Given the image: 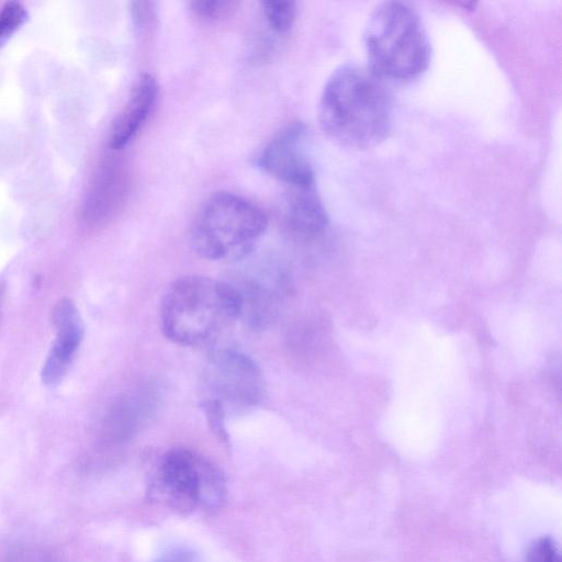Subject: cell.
<instances>
[{
	"mask_svg": "<svg viewBox=\"0 0 562 562\" xmlns=\"http://www.w3.org/2000/svg\"><path fill=\"white\" fill-rule=\"evenodd\" d=\"M328 217L316 183L290 187L285 203V225L300 239H312L327 227Z\"/></svg>",
	"mask_w": 562,
	"mask_h": 562,
	"instance_id": "10",
	"label": "cell"
},
{
	"mask_svg": "<svg viewBox=\"0 0 562 562\" xmlns=\"http://www.w3.org/2000/svg\"><path fill=\"white\" fill-rule=\"evenodd\" d=\"M155 562H195V558L189 550L175 549L165 553Z\"/></svg>",
	"mask_w": 562,
	"mask_h": 562,
	"instance_id": "18",
	"label": "cell"
},
{
	"mask_svg": "<svg viewBox=\"0 0 562 562\" xmlns=\"http://www.w3.org/2000/svg\"><path fill=\"white\" fill-rule=\"evenodd\" d=\"M127 192L125 171L116 166H106L99 175L87 202L86 214L89 221L101 222L115 212Z\"/></svg>",
	"mask_w": 562,
	"mask_h": 562,
	"instance_id": "11",
	"label": "cell"
},
{
	"mask_svg": "<svg viewBox=\"0 0 562 562\" xmlns=\"http://www.w3.org/2000/svg\"><path fill=\"white\" fill-rule=\"evenodd\" d=\"M368 67L385 81L406 82L423 75L431 47L425 25L414 7L385 1L375 7L363 31Z\"/></svg>",
	"mask_w": 562,
	"mask_h": 562,
	"instance_id": "3",
	"label": "cell"
},
{
	"mask_svg": "<svg viewBox=\"0 0 562 562\" xmlns=\"http://www.w3.org/2000/svg\"><path fill=\"white\" fill-rule=\"evenodd\" d=\"M52 322L56 335L44 361L41 378L45 385L54 387L68 374L83 339L85 326L76 304L68 297L56 302Z\"/></svg>",
	"mask_w": 562,
	"mask_h": 562,
	"instance_id": "8",
	"label": "cell"
},
{
	"mask_svg": "<svg viewBox=\"0 0 562 562\" xmlns=\"http://www.w3.org/2000/svg\"><path fill=\"white\" fill-rule=\"evenodd\" d=\"M318 122L336 144L372 148L392 128L393 101L386 81L368 66L347 63L328 77L318 102Z\"/></svg>",
	"mask_w": 562,
	"mask_h": 562,
	"instance_id": "1",
	"label": "cell"
},
{
	"mask_svg": "<svg viewBox=\"0 0 562 562\" xmlns=\"http://www.w3.org/2000/svg\"><path fill=\"white\" fill-rule=\"evenodd\" d=\"M265 380L258 364L246 353L216 349L201 375V407H212L225 418L243 415L262 400Z\"/></svg>",
	"mask_w": 562,
	"mask_h": 562,
	"instance_id": "6",
	"label": "cell"
},
{
	"mask_svg": "<svg viewBox=\"0 0 562 562\" xmlns=\"http://www.w3.org/2000/svg\"><path fill=\"white\" fill-rule=\"evenodd\" d=\"M265 212L249 200L226 191L212 194L200 209L191 229V243L210 260L246 255L267 228Z\"/></svg>",
	"mask_w": 562,
	"mask_h": 562,
	"instance_id": "4",
	"label": "cell"
},
{
	"mask_svg": "<svg viewBox=\"0 0 562 562\" xmlns=\"http://www.w3.org/2000/svg\"><path fill=\"white\" fill-rule=\"evenodd\" d=\"M524 562H562L560 548L551 537L537 538L528 546Z\"/></svg>",
	"mask_w": 562,
	"mask_h": 562,
	"instance_id": "15",
	"label": "cell"
},
{
	"mask_svg": "<svg viewBox=\"0 0 562 562\" xmlns=\"http://www.w3.org/2000/svg\"><path fill=\"white\" fill-rule=\"evenodd\" d=\"M238 5L228 0H195L189 2L191 12L204 21H215L229 15Z\"/></svg>",
	"mask_w": 562,
	"mask_h": 562,
	"instance_id": "14",
	"label": "cell"
},
{
	"mask_svg": "<svg viewBox=\"0 0 562 562\" xmlns=\"http://www.w3.org/2000/svg\"><path fill=\"white\" fill-rule=\"evenodd\" d=\"M158 93L159 86L155 77L142 74L113 123L109 139L112 149H122L143 128L154 111Z\"/></svg>",
	"mask_w": 562,
	"mask_h": 562,
	"instance_id": "9",
	"label": "cell"
},
{
	"mask_svg": "<svg viewBox=\"0 0 562 562\" xmlns=\"http://www.w3.org/2000/svg\"><path fill=\"white\" fill-rule=\"evenodd\" d=\"M2 562H56L52 554L37 547H24L10 552Z\"/></svg>",
	"mask_w": 562,
	"mask_h": 562,
	"instance_id": "16",
	"label": "cell"
},
{
	"mask_svg": "<svg viewBox=\"0 0 562 562\" xmlns=\"http://www.w3.org/2000/svg\"><path fill=\"white\" fill-rule=\"evenodd\" d=\"M258 162L267 173L290 187L316 183L306 150V128L300 122L290 123L276 133Z\"/></svg>",
	"mask_w": 562,
	"mask_h": 562,
	"instance_id": "7",
	"label": "cell"
},
{
	"mask_svg": "<svg viewBox=\"0 0 562 562\" xmlns=\"http://www.w3.org/2000/svg\"><path fill=\"white\" fill-rule=\"evenodd\" d=\"M262 10L270 26L279 33L288 32L292 27L297 11L293 1H265Z\"/></svg>",
	"mask_w": 562,
	"mask_h": 562,
	"instance_id": "12",
	"label": "cell"
},
{
	"mask_svg": "<svg viewBox=\"0 0 562 562\" xmlns=\"http://www.w3.org/2000/svg\"><path fill=\"white\" fill-rule=\"evenodd\" d=\"M240 313V296L232 283L186 276L166 291L159 319L170 341L200 348L217 344L234 327Z\"/></svg>",
	"mask_w": 562,
	"mask_h": 562,
	"instance_id": "2",
	"label": "cell"
},
{
	"mask_svg": "<svg viewBox=\"0 0 562 562\" xmlns=\"http://www.w3.org/2000/svg\"><path fill=\"white\" fill-rule=\"evenodd\" d=\"M131 12L135 25L139 29L150 27L156 19V7L153 1H133Z\"/></svg>",
	"mask_w": 562,
	"mask_h": 562,
	"instance_id": "17",
	"label": "cell"
},
{
	"mask_svg": "<svg viewBox=\"0 0 562 562\" xmlns=\"http://www.w3.org/2000/svg\"><path fill=\"white\" fill-rule=\"evenodd\" d=\"M148 494L179 514L198 508L213 510L226 498L222 471L202 454L172 448L157 460L148 486Z\"/></svg>",
	"mask_w": 562,
	"mask_h": 562,
	"instance_id": "5",
	"label": "cell"
},
{
	"mask_svg": "<svg viewBox=\"0 0 562 562\" xmlns=\"http://www.w3.org/2000/svg\"><path fill=\"white\" fill-rule=\"evenodd\" d=\"M27 19V11L18 1H9L0 9V46L14 34Z\"/></svg>",
	"mask_w": 562,
	"mask_h": 562,
	"instance_id": "13",
	"label": "cell"
}]
</instances>
